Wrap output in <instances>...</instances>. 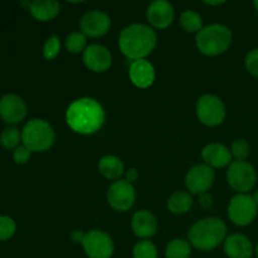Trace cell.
<instances>
[{
    "label": "cell",
    "instance_id": "4316f807",
    "mask_svg": "<svg viewBox=\"0 0 258 258\" xmlns=\"http://www.w3.org/2000/svg\"><path fill=\"white\" fill-rule=\"evenodd\" d=\"M134 258H158V248L150 239L140 241L133 248Z\"/></svg>",
    "mask_w": 258,
    "mask_h": 258
},
{
    "label": "cell",
    "instance_id": "836d02e7",
    "mask_svg": "<svg viewBox=\"0 0 258 258\" xmlns=\"http://www.w3.org/2000/svg\"><path fill=\"white\" fill-rule=\"evenodd\" d=\"M139 179V171L138 169L130 168L125 171V180L128 181V183L134 184Z\"/></svg>",
    "mask_w": 258,
    "mask_h": 258
},
{
    "label": "cell",
    "instance_id": "8fae6325",
    "mask_svg": "<svg viewBox=\"0 0 258 258\" xmlns=\"http://www.w3.org/2000/svg\"><path fill=\"white\" fill-rule=\"evenodd\" d=\"M216 181L214 169L207 164H197L188 170L185 175V186L190 194L201 196L208 193L209 189L213 186Z\"/></svg>",
    "mask_w": 258,
    "mask_h": 258
},
{
    "label": "cell",
    "instance_id": "8992f818",
    "mask_svg": "<svg viewBox=\"0 0 258 258\" xmlns=\"http://www.w3.org/2000/svg\"><path fill=\"white\" fill-rule=\"evenodd\" d=\"M227 183L237 194H248L257 184V170L248 161H232L227 168Z\"/></svg>",
    "mask_w": 258,
    "mask_h": 258
},
{
    "label": "cell",
    "instance_id": "8d00e7d4",
    "mask_svg": "<svg viewBox=\"0 0 258 258\" xmlns=\"http://www.w3.org/2000/svg\"><path fill=\"white\" fill-rule=\"evenodd\" d=\"M252 198H253L254 203H256V206L258 207V189H257L256 191H254L253 194H252Z\"/></svg>",
    "mask_w": 258,
    "mask_h": 258
},
{
    "label": "cell",
    "instance_id": "2e32d148",
    "mask_svg": "<svg viewBox=\"0 0 258 258\" xmlns=\"http://www.w3.org/2000/svg\"><path fill=\"white\" fill-rule=\"evenodd\" d=\"M159 224L155 214L151 213L148 209H140L135 212L131 218V229L134 234L141 241L150 239L158 232Z\"/></svg>",
    "mask_w": 258,
    "mask_h": 258
},
{
    "label": "cell",
    "instance_id": "5b68a950",
    "mask_svg": "<svg viewBox=\"0 0 258 258\" xmlns=\"http://www.w3.org/2000/svg\"><path fill=\"white\" fill-rule=\"evenodd\" d=\"M22 143L32 153H44L54 145V128L43 118L29 120L22 130Z\"/></svg>",
    "mask_w": 258,
    "mask_h": 258
},
{
    "label": "cell",
    "instance_id": "1f68e13d",
    "mask_svg": "<svg viewBox=\"0 0 258 258\" xmlns=\"http://www.w3.org/2000/svg\"><path fill=\"white\" fill-rule=\"evenodd\" d=\"M30 156H32V151L24 145H19L17 149L13 151V160L18 164V165H24L29 161Z\"/></svg>",
    "mask_w": 258,
    "mask_h": 258
},
{
    "label": "cell",
    "instance_id": "484cf974",
    "mask_svg": "<svg viewBox=\"0 0 258 258\" xmlns=\"http://www.w3.org/2000/svg\"><path fill=\"white\" fill-rule=\"evenodd\" d=\"M20 141H22V131L14 126L7 127L0 135V144H2L3 148L8 149V150L17 149Z\"/></svg>",
    "mask_w": 258,
    "mask_h": 258
},
{
    "label": "cell",
    "instance_id": "7402d4cb",
    "mask_svg": "<svg viewBox=\"0 0 258 258\" xmlns=\"http://www.w3.org/2000/svg\"><path fill=\"white\" fill-rule=\"evenodd\" d=\"M193 204L194 201L191 194L184 190L174 191L166 202L169 212L173 214H186L193 208Z\"/></svg>",
    "mask_w": 258,
    "mask_h": 258
},
{
    "label": "cell",
    "instance_id": "9a60e30c",
    "mask_svg": "<svg viewBox=\"0 0 258 258\" xmlns=\"http://www.w3.org/2000/svg\"><path fill=\"white\" fill-rule=\"evenodd\" d=\"M82 60L86 68L95 73H103L112 66V54L102 44H90L82 53Z\"/></svg>",
    "mask_w": 258,
    "mask_h": 258
},
{
    "label": "cell",
    "instance_id": "4dcf8cb0",
    "mask_svg": "<svg viewBox=\"0 0 258 258\" xmlns=\"http://www.w3.org/2000/svg\"><path fill=\"white\" fill-rule=\"evenodd\" d=\"M244 66L249 75L258 78V48H253L247 53L244 58Z\"/></svg>",
    "mask_w": 258,
    "mask_h": 258
},
{
    "label": "cell",
    "instance_id": "74e56055",
    "mask_svg": "<svg viewBox=\"0 0 258 258\" xmlns=\"http://www.w3.org/2000/svg\"><path fill=\"white\" fill-rule=\"evenodd\" d=\"M253 7L256 8V10L258 12V0H254V2H253Z\"/></svg>",
    "mask_w": 258,
    "mask_h": 258
},
{
    "label": "cell",
    "instance_id": "f1b7e54d",
    "mask_svg": "<svg viewBox=\"0 0 258 258\" xmlns=\"http://www.w3.org/2000/svg\"><path fill=\"white\" fill-rule=\"evenodd\" d=\"M60 52V39L57 35H50L43 45V57L47 60H53Z\"/></svg>",
    "mask_w": 258,
    "mask_h": 258
},
{
    "label": "cell",
    "instance_id": "d4e9b609",
    "mask_svg": "<svg viewBox=\"0 0 258 258\" xmlns=\"http://www.w3.org/2000/svg\"><path fill=\"white\" fill-rule=\"evenodd\" d=\"M64 47L72 54H80L85 52L87 45V37L83 34L81 30L78 32H72L66 37Z\"/></svg>",
    "mask_w": 258,
    "mask_h": 258
},
{
    "label": "cell",
    "instance_id": "5bb4252c",
    "mask_svg": "<svg viewBox=\"0 0 258 258\" xmlns=\"http://www.w3.org/2000/svg\"><path fill=\"white\" fill-rule=\"evenodd\" d=\"M28 113L25 101L15 93H8L0 98V117L9 125L22 122Z\"/></svg>",
    "mask_w": 258,
    "mask_h": 258
},
{
    "label": "cell",
    "instance_id": "6da1fadb",
    "mask_svg": "<svg viewBox=\"0 0 258 258\" xmlns=\"http://www.w3.org/2000/svg\"><path fill=\"white\" fill-rule=\"evenodd\" d=\"M105 108L92 97L77 98L66 111L68 127L80 135H93L98 133L105 125Z\"/></svg>",
    "mask_w": 258,
    "mask_h": 258
},
{
    "label": "cell",
    "instance_id": "4fadbf2b",
    "mask_svg": "<svg viewBox=\"0 0 258 258\" xmlns=\"http://www.w3.org/2000/svg\"><path fill=\"white\" fill-rule=\"evenodd\" d=\"M175 18V10L171 3L166 0H155L148 5L146 20L153 29H166Z\"/></svg>",
    "mask_w": 258,
    "mask_h": 258
},
{
    "label": "cell",
    "instance_id": "e0dca14e",
    "mask_svg": "<svg viewBox=\"0 0 258 258\" xmlns=\"http://www.w3.org/2000/svg\"><path fill=\"white\" fill-rule=\"evenodd\" d=\"M202 159L204 164L212 169L228 168L233 161L231 149L221 143H209L202 149Z\"/></svg>",
    "mask_w": 258,
    "mask_h": 258
},
{
    "label": "cell",
    "instance_id": "e575fe53",
    "mask_svg": "<svg viewBox=\"0 0 258 258\" xmlns=\"http://www.w3.org/2000/svg\"><path fill=\"white\" fill-rule=\"evenodd\" d=\"M85 237H86V233L83 231H81V229H76V231H73L72 233H71V239H72L75 243L82 244Z\"/></svg>",
    "mask_w": 258,
    "mask_h": 258
},
{
    "label": "cell",
    "instance_id": "cb8c5ba5",
    "mask_svg": "<svg viewBox=\"0 0 258 258\" xmlns=\"http://www.w3.org/2000/svg\"><path fill=\"white\" fill-rule=\"evenodd\" d=\"M191 254V244L188 239L174 238L166 244V258H189Z\"/></svg>",
    "mask_w": 258,
    "mask_h": 258
},
{
    "label": "cell",
    "instance_id": "9c48e42d",
    "mask_svg": "<svg viewBox=\"0 0 258 258\" xmlns=\"http://www.w3.org/2000/svg\"><path fill=\"white\" fill-rule=\"evenodd\" d=\"M107 203L113 211L125 213L130 211L136 202V190L134 184L128 183L125 179L113 181L107 189L106 194Z\"/></svg>",
    "mask_w": 258,
    "mask_h": 258
},
{
    "label": "cell",
    "instance_id": "ba28073f",
    "mask_svg": "<svg viewBox=\"0 0 258 258\" xmlns=\"http://www.w3.org/2000/svg\"><path fill=\"white\" fill-rule=\"evenodd\" d=\"M227 212L232 223L238 227H247L256 219L258 207L249 194H236L229 201Z\"/></svg>",
    "mask_w": 258,
    "mask_h": 258
},
{
    "label": "cell",
    "instance_id": "d590c367",
    "mask_svg": "<svg viewBox=\"0 0 258 258\" xmlns=\"http://www.w3.org/2000/svg\"><path fill=\"white\" fill-rule=\"evenodd\" d=\"M224 3L226 2H223V0H218V2H204V4L209 5V7H217V5H222Z\"/></svg>",
    "mask_w": 258,
    "mask_h": 258
},
{
    "label": "cell",
    "instance_id": "44dd1931",
    "mask_svg": "<svg viewBox=\"0 0 258 258\" xmlns=\"http://www.w3.org/2000/svg\"><path fill=\"white\" fill-rule=\"evenodd\" d=\"M98 171L107 180L117 181L125 174V165L117 156L105 155L98 161Z\"/></svg>",
    "mask_w": 258,
    "mask_h": 258
},
{
    "label": "cell",
    "instance_id": "d6a6232c",
    "mask_svg": "<svg viewBox=\"0 0 258 258\" xmlns=\"http://www.w3.org/2000/svg\"><path fill=\"white\" fill-rule=\"evenodd\" d=\"M198 204L202 209H204V211L212 209L214 206L213 197H212L209 193L201 194V196H198Z\"/></svg>",
    "mask_w": 258,
    "mask_h": 258
},
{
    "label": "cell",
    "instance_id": "ffe728a7",
    "mask_svg": "<svg viewBox=\"0 0 258 258\" xmlns=\"http://www.w3.org/2000/svg\"><path fill=\"white\" fill-rule=\"evenodd\" d=\"M29 13L38 22H50L60 13V4L55 0H35L30 3Z\"/></svg>",
    "mask_w": 258,
    "mask_h": 258
},
{
    "label": "cell",
    "instance_id": "30bf717a",
    "mask_svg": "<svg viewBox=\"0 0 258 258\" xmlns=\"http://www.w3.org/2000/svg\"><path fill=\"white\" fill-rule=\"evenodd\" d=\"M82 248L88 258H111L115 252V243L105 231L92 229L86 233Z\"/></svg>",
    "mask_w": 258,
    "mask_h": 258
},
{
    "label": "cell",
    "instance_id": "ac0fdd59",
    "mask_svg": "<svg viewBox=\"0 0 258 258\" xmlns=\"http://www.w3.org/2000/svg\"><path fill=\"white\" fill-rule=\"evenodd\" d=\"M128 77H130L131 83L135 87L149 88L155 82V68L148 59L134 60V62L130 63Z\"/></svg>",
    "mask_w": 258,
    "mask_h": 258
},
{
    "label": "cell",
    "instance_id": "d6986e66",
    "mask_svg": "<svg viewBox=\"0 0 258 258\" xmlns=\"http://www.w3.org/2000/svg\"><path fill=\"white\" fill-rule=\"evenodd\" d=\"M223 251L228 258H251L254 249L248 237L242 233H233L227 236Z\"/></svg>",
    "mask_w": 258,
    "mask_h": 258
},
{
    "label": "cell",
    "instance_id": "277c9868",
    "mask_svg": "<svg viewBox=\"0 0 258 258\" xmlns=\"http://www.w3.org/2000/svg\"><path fill=\"white\" fill-rule=\"evenodd\" d=\"M233 42L231 28L221 23L206 25L196 35V44L199 52L207 57H218L223 54Z\"/></svg>",
    "mask_w": 258,
    "mask_h": 258
},
{
    "label": "cell",
    "instance_id": "7c38bea8",
    "mask_svg": "<svg viewBox=\"0 0 258 258\" xmlns=\"http://www.w3.org/2000/svg\"><path fill=\"white\" fill-rule=\"evenodd\" d=\"M110 15L103 10L93 9L85 13L80 19V29L87 38H101L111 29Z\"/></svg>",
    "mask_w": 258,
    "mask_h": 258
},
{
    "label": "cell",
    "instance_id": "603a6c76",
    "mask_svg": "<svg viewBox=\"0 0 258 258\" xmlns=\"http://www.w3.org/2000/svg\"><path fill=\"white\" fill-rule=\"evenodd\" d=\"M179 24L184 32L196 35L204 28L203 18L198 12L193 9H186L181 13L180 18H179Z\"/></svg>",
    "mask_w": 258,
    "mask_h": 258
},
{
    "label": "cell",
    "instance_id": "3957f363",
    "mask_svg": "<svg viewBox=\"0 0 258 258\" xmlns=\"http://www.w3.org/2000/svg\"><path fill=\"white\" fill-rule=\"evenodd\" d=\"M227 224L218 217H207L197 221L188 231V241L198 251H213L224 243L227 238Z\"/></svg>",
    "mask_w": 258,
    "mask_h": 258
},
{
    "label": "cell",
    "instance_id": "f546056e",
    "mask_svg": "<svg viewBox=\"0 0 258 258\" xmlns=\"http://www.w3.org/2000/svg\"><path fill=\"white\" fill-rule=\"evenodd\" d=\"M15 231H17V224L14 219L7 216H0V242L12 238Z\"/></svg>",
    "mask_w": 258,
    "mask_h": 258
},
{
    "label": "cell",
    "instance_id": "83f0119b",
    "mask_svg": "<svg viewBox=\"0 0 258 258\" xmlns=\"http://www.w3.org/2000/svg\"><path fill=\"white\" fill-rule=\"evenodd\" d=\"M232 158L236 161H246L251 154V146L244 139H237L231 145Z\"/></svg>",
    "mask_w": 258,
    "mask_h": 258
},
{
    "label": "cell",
    "instance_id": "f35d334b",
    "mask_svg": "<svg viewBox=\"0 0 258 258\" xmlns=\"http://www.w3.org/2000/svg\"><path fill=\"white\" fill-rule=\"evenodd\" d=\"M254 252H256V256L258 258V244H257V247H256V251H254Z\"/></svg>",
    "mask_w": 258,
    "mask_h": 258
},
{
    "label": "cell",
    "instance_id": "52a82bcc",
    "mask_svg": "<svg viewBox=\"0 0 258 258\" xmlns=\"http://www.w3.org/2000/svg\"><path fill=\"white\" fill-rule=\"evenodd\" d=\"M198 120L208 127H217L226 120V105L221 97L212 93H206L198 98L196 105Z\"/></svg>",
    "mask_w": 258,
    "mask_h": 258
},
{
    "label": "cell",
    "instance_id": "7a4b0ae2",
    "mask_svg": "<svg viewBox=\"0 0 258 258\" xmlns=\"http://www.w3.org/2000/svg\"><path fill=\"white\" fill-rule=\"evenodd\" d=\"M158 44V35L150 25L134 23L123 28L118 34L121 53L131 62L146 59Z\"/></svg>",
    "mask_w": 258,
    "mask_h": 258
}]
</instances>
